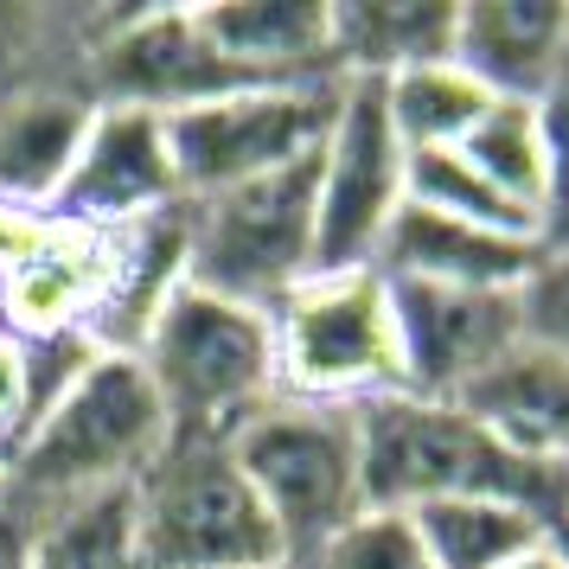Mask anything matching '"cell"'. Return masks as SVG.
<instances>
[{
  "instance_id": "1",
  "label": "cell",
  "mask_w": 569,
  "mask_h": 569,
  "mask_svg": "<svg viewBox=\"0 0 569 569\" xmlns=\"http://www.w3.org/2000/svg\"><path fill=\"white\" fill-rule=\"evenodd\" d=\"M352 422H359L365 506L410 512L429 499H506V506H525L550 538L569 543V467L506 448L461 403H422L390 390L359 403Z\"/></svg>"
},
{
  "instance_id": "2",
  "label": "cell",
  "mask_w": 569,
  "mask_h": 569,
  "mask_svg": "<svg viewBox=\"0 0 569 569\" xmlns=\"http://www.w3.org/2000/svg\"><path fill=\"white\" fill-rule=\"evenodd\" d=\"M167 410L134 352H97L71 385L58 390L46 410L13 441L7 467V506L27 518H52L64 506H83L97 492L134 487V473L160 455Z\"/></svg>"
},
{
  "instance_id": "3",
  "label": "cell",
  "mask_w": 569,
  "mask_h": 569,
  "mask_svg": "<svg viewBox=\"0 0 569 569\" xmlns=\"http://www.w3.org/2000/svg\"><path fill=\"white\" fill-rule=\"evenodd\" d=\"M134 569H269L282 538L224 436L173 429L129 487Z\"/></svg>"
},
{
  "instance_id": "4",
  "label": "cell",
  "mask_w": 569,
  "mask_h": 569,
  "mask_svg": "<svg viewBox=\"0 0 569 569\" xmlns=\"http://www.w3.org/2000/svg\"><path fill=\"white\" fill-rule=\"evenodd\" d=\"M134 359L154 385L167 429L231 436L250 410L276 397V339L269 313L224 301L199 282H180L160 301L154 327L141 333Z\"/></svg>"
},
{
  "instance_id": "5",
  "label": "cell",
  "mask_w": 569,
  "mask_h": 569,
  "mask_svg": "<svg viewBox=\"0 0 569 569\" xmlns=\"http://www.w3.org/2000/svg\"><path fill=\"white\" fill-rule=\"evenodd\" d=\"M224 441H231V461L243 467L250 492L262 499V512L276 525L288 563H313L365 512L352 410L269 397Z\"/></svg>"
},
{
  "instance_id": "6",
  "label": "cell",
  "mask_w": 569,
  "mask_h": 569,
  "mask_svg": "<svg viewBox=\"0 0 569 569\" xmlns=\"http://www.w3.org/2000/svg\"><path fill=\"white\" fill-rule=\"evenodd\" d=\"M276 339V397L359 410L371 397L403 390L390 288L378 269H327L295 282L269 308Z\"/></svg>"
},
{
  "instance_id": "7",
  "label": "cell",
  "mask_w": 569,
  "mask_h": 569,
  "mask_svg": "<svg viewBox=\"0 0 569 569\" xmlns=\"http://www.w3.org/2000/svg\"><path fill=\"white\" fill-rule=\"evenodd\" d=\"M313 180L320 154L211 199H186V282L269 313L313 276Z\"/></svg>"
},
{
  "instance_id": "8",
  "label": "cell",
  "mask_w": 569,
  "mask_h": 569,
  "mask_svg": "<svg viewBox=\"0 0 569 569\" xmlns=\"http://www.w3.org/2000/svg\"><path fill=\"white\" fill-rule=\"evenodd\" d=\"M333 109H339V78L262 83V90H237V97H218V103L160 116L180 199H211V192H231L243 180L282 173L295 160H313L327 129H333Z\"/></svg>"
},
{
  "instance_id": "9",
  "label": "cell",
  "mask_w": 569,
  "mask_h": 569,
  "mask_svg": "<svg viewBox=\"0 0 569 569\" xmlns=\"http://www.w3.org/2000/svg\"><path fill=\"white\" fill-rule=\"evenodd\" d=\"M403 160L410 148L390 129L378 78H339V109L320 141V180H313V276L371 269L403 206Z\"/></svg>"
},
{
  "instance_id": "10",
  "label": "cell",
  "mask_w": 569,
  "mask_h": 569,
  "mask_svg": "<svg viewBox=\"0 0 569 569\" xmlns=\"http://www.w3.org/2000/svg\"><path fill=\"white\" fill-rule=\"evenodd\" d=\"M83 90L97 109L180 116L262 83L211 52V39L192 27V7H129V13H97L83 46Z\"/></svg>"
},
{
  "instance_id": "11",
  "label": "cell",
  "mask_w": 569,
  "mask_h": 569,
  "mask_svg": "<svg viewBox=\"0 0 569 569\" xmlns=\"http://www.w3.org/2000/svg\"><path fill=\"white\" fill-rule=\"evenodd\" d=\"M385 288H390L397 359H403V397L461 403L467 385H480L492 365L518 346L512 295L429 288V282H385Z\"/></svg>"
},
{
  "instance_id": "12",
  "label": "cell",
  "mask_w": 569,
  "mask_h": 569,
  "mask_svg": "<svg viewBox=\"0 0 569 569\" xmlns=\"http://www.w3.org/2000/svg\"><path fill=\"white\" fill-rule=\"evenodd\" d=\"M173 206H186V199H180V180H173V160H167L160 116H148V109H97V122H90L78 148V167L52 199V218L109 237V231H129V224H148V218Z\"/></svg>"
},
{
  "instance_id": "13",
  "label": "cell",
  "mask_w": 569,
  "mask_h": 569,
  "mask_svg": "<svg viewBox=\"0 0 569 569\" xmlns=\"http://www.w3.org/2000/svg\"><path fill=\"white\" fill-rule=\"evenodd\" d=\"M448 58L499 103H543L563 83L569 7L563 0H467L455 7Z\"/></svg>"
},
{
  "instance_id": "14",
  "label": "cell",
  "mask_w": 569,
  "mask_h": 569,
  "mask_svg": "<svg viewBox=\"0 0 569 569\" xmlns=\"http://www.w3.org/2000/svg\"><path fill=\"white\" fill-rule=\"evenodd\" d=\"M192 27L250 83H333V0H199Z\"/></svg>"
},
{
  "instance_id": "15",
  "label": "cell",
  "mask_w": 569,
  "mask_h": 569,
  "mask_svg": "<svg viewBox=\"0 0 569 569\" xmlns=\"http://www.w3.org/2000/svg\"><path fill=\"white\" fill-rule=\"evenodd\" d=\"M538 262V237H506L480 231L461 218H441L422 206H397L385 243L371 269L385 282H429V288H487V295H512Z\"/></svg>"
},
{
  "instance_id": "16",
  "label": "cell",
  "mask_w": 569,
  "mask_h": 569,
  "mask_svg": "<svg viewBox=\"0 0 569 569\" xmlns=\"http://www.w3.org/2000/svg\"><path fill=\"white\" fill-rule=\"evenodd\" d=\"M109 250L116 243L103 231L52 218L46 243L20 269L0 276V333H13L20 346L58 339V333H90L109 288Z\"/></svg>"
},
{
  "instance_id": "17",
  "label": "cell",
  "mask_w": 569,
  "mask_h": 569,
  "mask_svg": "<svg viewBox=\"0 0 569 569\" xmlns=\"http://www.w3.org/2000/svg\"><path fill=\"white\" fill-rule=\"evenodd\" d=\"M90 122H97V103L83 83H32L0 97V206L52 218V199L78 167Z\"/></svg>"
},
{
  "instance_id": "18",
  "label": "cell",
  "mask_w": 569,
  "mask_h": 569,
  "mask_svg": "<svg viewBox=\"0 0 569 569\" xmlns=\"http://www.w3.org/2000/svg\"><path fill=\"white\" fill-rule=\"evenodd\" d=\"M461 410L487 422L518 455L569 467V359H557V352L512 346L480 385H467Z\"/></svg>"
},
{
  "instance_id": "19",
  "label": "cell",
  "mask_w": 569,
  "mask_h": 569,
  "mask_svg": "<svg viewBox=\"0 0 569 569\" xmlns=\"http://www.w3.org/2000/svg\"><path fill=\"white\" fill-rule=\"evenodd\" d=\"M109 288L103 308L90 320V339L103 352H134L141 333L154 327L160 301L186 282V206L160 211L148 224H129V231H109Z\"/></svg>"
},
{
  "instance_id": "20",
  "label": "cell",
  "mask_w": 569,
  "mask_h": 569,
  "mask_svg": "<svg viewBox=\"0 0 569 569\" xmlns=\"http://www.w3.org/2000/svg\"><path fill=\"white\" fill-rule=\"evenodd\" d=\"M448 39H455V7H422V0L333 7L339 78H390L422 58H448Z\"/></svg>"
},
{
  "instance_id": "21",
  "label": "cell",
  "mask_w": 569,
  "mask_h": 569,
  "mask_svg": "<svg viewBox=\"0 0 569 569\" xmlns=\"http://www.w3.org/2000/svg\"><path fill=\"white\" fill-rule=\"evenodd\" d=\"M378 90H385L390 129H397V141H403L410 154H429V148H461L467 134H473V122L499 103L487 83H473L455 58H422V64H403V71L378 78Z\"/></svg>"
},
{
  "instance_id": "22",
  "label": "cell",
  "mask_w": 569,
  "mask_h": 569,
  "mask_svg": "<svg viewBox=\"0 0 569 569\" xmlns=\"http://www.w3.org/2000/svg\"><path fill=\"white\" fill-rule=\"evenodd\" d=\"M410 525L436 569H506L550 538L525 506L506 499H429L410 506Z\"/></svg>"
},
{
  "instance_id": "23",
  "label": "cell",
  "mask_w": 569,
  "mask_h": 569,
  "mask_svg": "<svg viewBox=\"0 0 569 569\" xmlns=\"http://www.w3.org/2000/svg\"><path fill=\"white\" fill-rule=\"evenodd\" d=\"M403 199L441 218H461L480 231H506V237H538V218L525 206H512L506 192H492L455 148H429V154L403 160Z\"/></svg>"
},
{
  "instance_id": "24",
  "label": "cell",
  "mask_w": 569,
  "mask_h": 569,
  "mask_svg": "<svg viewBox=\"0 0 569 569\" xmlns=\"http://www.w3.org/2000/svg\"><path fill=\"white\" fill-rule=\"evenodd\" d=\"M455 154L512 206H525L538 218V192H543V129H538V103H492L473 134Z\"/></svg>"
},
{
  "instance_id": "25",
  "label": "cell",
  "mask_w": 569,
  "mask_h": 569,
  "mask_svg": "<svg viewBox=\"0 0 569 569\" xmlns=\"http://www.w3.org/2000/svg\"><path fill=\"white\" fill-rule=\"evenodd\" d=\"M27 569H134V531H129V487L97 492L83 506L39 518Z\"/></svg>"
},
{
  "instance_id": "26",
  "label": "cell",
  "mask_w": 569,
  "mask_h": 569,
  "mask_svg": "<svg viewBox=\"0 0 569 569\" xmlns=\"http://www.w3.org/2000/svg\"><path fill=\"white\" fill-rule=\"evenodd\" d=\"M313 569H436V563H429V550L416 538L410 512H378V506H365V512L313 557Z\"/></svg>"
},
{
  "instance_id": "27",
  "label": "cell",
  "mask_w": 569,
  "mask_h": 569,
  "mask_svg": "<svg viewBox=\"0 0 569 569\" xmlns=\"http://www.w3.org/2000/svg\"><path fill=\"white\" fill-rule=\"evenodd\" d=\"M518 346L569 359V250H538L531 276L512 288Z\"/></svg>"
},
{
  "instance_id": "28",
  "label": "cell",
  "mask_w": 569,
  "mask_h": 569,
  "mask_svg": "<svg viewBox=\"0 0 569 569\" xmlns=\"http://www.w3.org/2000/svg\"><path fill=\"white\" fill-rule=\"evenodd\" d=\"M543 129V192H538V250H569V83L538 103Z\"/></svg>"
},
{
  "instance_id": "29",
  "label": "cell",
  "mask_w": 569,
  "mask_h": 569,
  "mask_svg": "<svg viewBox=\"0 0 569 569\" xmlns=\"http://www.w3.org/2000/svg\"><path fill=\"white\" fill-rule=\"evenodd\" d=\"M32 422V378H27V346L0 333V455L27 436Z\"/></svg>"
},
{
  "instance_id": "30",
  "label": "cell",
  "mask_w": 569,
  "mask_h": 569,
  "mask_svg": "<svg viewBox=\"0 0 569 569\" xmlns=\"http://www.w3.org/2000/svg\"><path fill=\"white\" fill-rule=\"evenodd\" d=\"M46 231H52V218H46V211L0 206V276H7V269H20V262L46 243Z\"/></svg>"
},
{
  "instance_id": "31",
  "label": "cell",
  "mask_w": 569,
  "mask_h": 569,
  "mask_svg": "<svg viewBox=\"0 0 569 569\" xmlns=\"http://www.w3.org/2000/svg\"><path fill=\"white\" fill-rule=\"evenodd\" d=\"M32 538H39V518H27L20 506L0 499V569H27L32 563Z\"/></svg>"
},
{
  "instance_id": "32",
  "label": "cell",
  "mask_w": 569,
  "mask_h": 569,
  "mask_svg": "<svg viewBox=\"0 0 569 569\" xmlns=\"http://www.w3.org/2000/svg\"><path fill=\"white\" fill-rule=\"evenodd\" d=\"M506 569H569V543L563 538H543L538 550H525V557L506 563Z\"/></svg>"
},
{
  "instance_id": "33",
  "label": "cell",
  "mask_w": 569,
  "mask_h": 569,
  "mask_svg": "<svg viewBox=\"0 0 569 569\" xmlns=\"http://www.w3.org/2000/svg\"><path fill=\"white\" fill-rule=\"evenodd\" d=\"M269 569H313V563H269Z\"/></svg>"
},
{
  "instance_id": "34",
  "label": "cell",
  "mask_w": 569,
  "mask_h": 569,
  "mask_svg": "<svg viewBox=\"0 0 569 569\" xmlns=\"http://www.w3.org/2000/svg\"><path fill=\"white\" fill-rule=\"evenodd\" d=\"M0 499H7V467H0Z\"/></svg>"
},
{
  "instance_id": "35",
  "label": "cell",
  "mask_w": 569,
  "mask_h": 569,
  "mask_svg": "<svg viewBox=\"0 0 569 569\" xmlns=\"http://www.w3.org/2000/svg\"><path fill=\"white\" fill-rule=\"evenodd\" d=\"M563 83H569V58H563Z\"/></svg>"
}]
</instances>
